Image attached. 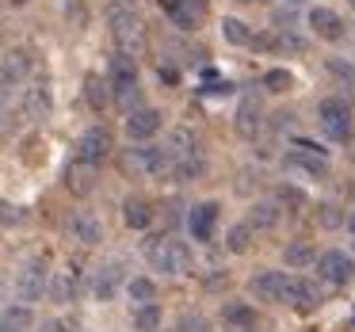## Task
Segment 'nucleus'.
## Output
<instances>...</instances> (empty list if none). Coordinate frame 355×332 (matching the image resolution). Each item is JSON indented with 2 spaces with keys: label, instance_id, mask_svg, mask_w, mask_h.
<instances>
[{
  "label": "nucleus",
  "instance_id": "nucleus-1",
  "mask_svg": "<svg viewBox=\"0 0 355 332\" xmlns=\"http://www.w3.org/2000/svg\"><path fill=\"white\" fill-rule=\"evenodd\" d=\"M107 24H111V39H115L119 54H126V58L141 54V46H146V19H141L134 0H111Z\"/></svg>",
  "mask_w": 355,
  "mask_h": 332
},
{
  "label": "nucleus",
  "instance_id": "nucleus-2",
  "mask_svg": "<svg viewBox=\"0 0 355 332\" xmlns=\"http://www.w3.org/2000/svg\"><path fill=\"white\" fill-rule=\"evenodd\" d=\"M119 164H123L126 176H153V180L172 176V161L164 153V146H149V141H138V146L123 149Z\"/></svg>",
  "mask_w": 355,
  "mask_h": 332
},
{
  "label": "nucleus",
  "instance_id": "nucleus-3",
  "mask_svg": "<svg viewBox=\"0 0 355 332\" xmlns=\"http://www.w3.org/2000/svg\"><path fill=\"white\" fill-rule=\"evenodd\" d=\"M146 256H149V263H153L157 271H164V275H180V271H187V263H191L187 245L176 241L172 233H157V237H149Z\"/></svg>",
  "mask_w": 355,
  "mask_h": 332
},
{
  "label": "nucleus",
  "instance_id": "nucleus-4",
  "mask_svg": "<svg viewBox=\"0 0 355 332\" xmlns=\"http://www.w3.org/2000/svg\"><path fill=\"white\" fill-rule=\"evenodd\" d=\"M317 123H321V134L329 141H347L352 138V107H347V100H336V96L321 100Z\"/></svg>",
  "mask_w": 355,
  "mask_h": 332
},
{
  "label": "nucleus",
  "instance_id": "nucleus-5",
  "mask_svg": "<svg viewBox=\"0 0 355 332\" xmlns=\"http://www.w3.org/2000/svg\"><path fill=\"white\" fill-rule=\"evenodd\" d=\"M107 85H111V100H119L123 107H130L138 100V65H134V58H126V54L111 58Z\"/></svg>",
  "mask_w": 355,
  "mask_h": 332
},
{
  "label": "nucleus",
  "instance_id": "nucleus-6",
  "mask_svg": "<svg viewBox=\"0 0 355 332\" xmlns=\"http://www.w3.org/2000/svg\"><path fill=\"white\" fill-rule=\"evenodd\" d=\"M291 286H294V275H286V271H260V275L248 279V294L256 302H286Z\"/></svg>",
  "mask_w": 355,
  "mask_h": 332
},
{
  "label": "nucleus",
  "instance_id": "nucleus-7",
  "mask_svg": "<svg viewBox=\"0 0 355 332\" xmlns=\"http://www.w3.org/2000/svg\"><path fill=\"white\" fill-rule=\"evenodd\" d=\"M317 271H321L324 283L344 286V283H352V279H355V260L347 252H340V248H329V252L317 256Z\"/></svg>",
  "mask_w": 355,
  "mask_h": 332
},
{
  "label": "nucleus",
  "instance_id": "nucleus-8",
  "mask_svg": "<svg viewBox=\"0 0 355 332\" xmlns=\"http://www.w3.org/2000/svg\"><path fill=\"white\" fill-rule=\"evenodd\" d=\"M111 134L103 130V126H92V130H85L80 134V141H77V161H85V164H103L111 157Z\"/></svg>",
  "mask_w": 355,
  "mask_h": 332
},
{
  "label": "nucleus",
  "instance_id": "nucleus-9",
  "mask_svg": "<svg viewBox=\"0 0 355 332\" xmlns=\"http://www.w3.org/2000/svg\"><path fill=\"white\" fill-rule=\"evenodd\" d=\"M291 164L309 176H324L329 172V149L313 146V141H294L291 146Z\"/></svg>",
  "mask_w": 355,
  "mask_h": 332
},
{
  "label": "nucleus",
  "instance_id": "nucleus-10",
  "mask_svg": "<svg viewBox=\"0 0 355 332\" xmlns=\"http://www.w3.org/2000/svg\"><path fill=\"white\" fill-rule=\"evenodd\" d=\"M35 69V58L27 46H12L8 54L0 58V85H19V80H27Z\"/></svg>",
  "mask_w": 355,
  "mask_h": 332
},
{
  "label": "nucleus",
  "instance_id": "nucleus-11",
  "mask_svg": "<svg viewBox=\"0 0 355 332\" xmlns=\"http://www.w3.org/2000/svg\"><path fill=\"white\" fill-rule=\"evenodd\" d=\"M46 286H50L46 268H42V263H27V268L16 275V298L31 306V302H39L42 294H46Z\"/></svg>",
  "mask_w": 355,
  "mask_h": 332
},
{
  "label": "nucleus",
  "instance_id": "nucleus-12",
  "mask_svg": "<svg viewBox=\"0 0 355 332\" xmlns=\"http://www.w3.org/2000/svg\"><path fill=\"white\" fill-rule=\"evenodd\" d=\"M164 153H168L172 164H184L191 157H199V138H195L191 126H172L168 141H164Z\"/></svg>",
  "mask_w": 355,
  "mask_h": 332
},
{
  "label": "nucleus",
  "instance_id": "nucleus-13",
  "mask_svg": "<svg viewBox=\"0 0 355 332\" xmlns=\"http://www.w3.org/2000/svg\"><path fill=\"white\" fill-rule=\"evenodd\" d=\"M218 214H222V207H218L214 199L191 207V214H187V229H191V237H195V241H210V237H214Z\"/></svg>",
  "mask_w": 355,
  "mask_h": 332
},
{
  "label": "nucleus",
  "instance_id": "nucleus-14",
  "mask_svg": "<svg viewBox=\"0 0 355 332\" xmlns=\"http://www.w3.org/2000/svg\"><path fill=\"white\" fill-rule=\"evenodd\" d=\"M65 233H69V241H77V245H100L103 241V225L96 222L88 210H77V214H69V222H65Z\"/></svg>",
  "mask_w": 355,
  "mask_h": 332
},
{
  "label": "nucleus",
  "instance_id": "nucleus-15",
  "mask_svg": "<svg viewBox=\"0 0 355 332\" xmlns=\"http://www.w3.org/2000/svg\"><path fill=\"white\" fill-rule=\"evenodd\" d=\"M306 24H309V31H313L317 39H324V42H340V39H344V19H340L332 8H309Z\"/></svg>",
  "mask_w": 355,
  "mask_h": 332
},
{
  "label": "nucleus",
  "instance_id": "nucleus-16",
  "mask_svg": "<svg viewBox=\"0 0 355 332\" xmlns=\"http://www.w3.org/2000/svg\"><path fill=\"white\" fill-rule=\"evenodd\" d=\"M50 107H54L50 85L46 80H35V85L24 92V115L31 119V123H42V119H50Z\"/></svg>",
  "mask_w": 355,
  "mask_h": 332
},
{
  "label": "nucleus",
  "instance_id": "nucleus-17",
  "mask_svg": "<svg viewBox=\"0 0 355 332\" xmlns=\"http://www.w3.org/2000/svg\"><path fill=\"white\" fill-rule=\"evenodd\" d=\"M233 126H237L241 138H256L263 126V107L256 96H245V100L237 103V115H233Z\"/></svg>",
  "mask_w": 355,
  "mask_h": 332
},
{
  "label": "nucleus",
  "instance_id": "nucleus-18",
  "mask_svg": "<svg viewBox=\"0 0 355 332\" xmlns=\"http://www.w3.org/2000/svg\"><path fill=\"white\" fill-rule=\"evenodd\" d=\"M157 130H161V111L157 107L130 111V119H126V134H130V141H149Z\"/></svg>",
  "mask_w": 355,
  "mask_h": 332
},
{
  "label": "nucleus",
  "instance_id": "nucleus-19",
  "mask_svg": "<svg viewBox=\"0 0 355 332\" xmlns=\"http://www.w3.org/2000/svg\"><path fill=\"white\" fill-rule=\"evenodd\" d=\"M222 321L230 324L233 332H256L260 329V317H256L252 306H245V302H233V306L222 309Z\"/></svg>",
  "mask_w": 355,
  "mask_h": 332
},
{
  "label": "nucleus",
  "instance_id": "nucleus-20",
  "mask_svg": "<svg viewBox=\"0 0 355 332\" xmlns=\"http://www.w3.org/2000/svg\"><path fill=\"white\" fill-rule=\"evenodd\" d=\"M321 302H324V290H321V286H317V283H309V279H294L286 306H298V309H317Z\"/></svg>",
  "mask_w": 355,
  "mask_h": 332
},
{
  "label": "nucleus",
  "instance_id": "nucleus-21",
  "mask_svg": "<svg viewBox=\"0 0 355 332\" xmlns=\"http://www.w3.org/2000/svg\"><path fill=\"white\" fill-rule=\"evenodd\" d=\"M65 187L73 195H88L96 187V164H85V161H73L65 168Z\"/></svg>",
  "mask_w": 355,
  "mask_h": 332
},
{
  "label": "nucleus",
  "instance_id": "nucleus-22",
  "mask_svg": "<svg viewBox=\"0 0 355 332\" xmlns=\"http://www.w3.org/2000/svg\"><path fill=\"white\" fill-rule=\"evenodd\" d=\"M279 199H260V202H252V207H248V218L245 222L252 225V229H275L279 225Z\"/></svg>",
  "mask_w": 355,
  "mask_h": 332
},
{
  "label": "nucleus",
  "instance_id": "nucleus-23",
  "mask_svg": "<svg viewBox=\"0 0 355 332\" xmlns=\"http://www.w3.org/2000/svg\"><path fill=\"white\" fill-rule=\"evenodd\" d=\"M123 222L130 225V229H149V222H153V207H149V199L130 195V199L123 202Z\"/></svg>",
  "mask_w": 355,
  "mask_h": 332
},
{
  "label": "nucleus",
  "instance_id": "nucleus-24",
  "mask_svg": "<svg viewBox=\"0 0 355 332\" xmlns=\"http://www.w3.org/2000/svg\"><path fill=\"white\" fill-rule=\"evenodd\" d=\"M164 12H168V19L180 27V31H191V27L199 24V8L187 4V0H164Z\"/></svg>",
  "mask_w": 355,
  "mask_h": 332
},
{
  "label": "nucleus",
  "instance_id": "nucleus-25",
  "mask_svg": "<svg viewBox=\"0 0 355 332\" xmlns=\"http://www.w3.org/2000/svg\"><path fill=\"white\" fill-rule=\"evenodd\" d=\"M46 294H50V302L65 306V302H73V298H77V279H73L69 271H58V275H50Z\"/></svg>",
  "mask_w": 355,
  "mask_h": 332
},
{
  "label": "nucleus",
  "instance_id": "nucleus-26",
  "mask_svg": "<svg viewBox=\"0 0 355 332\" xmlns=\"http://www.w3.org/2000/svg\"><path fill=\"white\" fill-rule=\"evenodd\" d=\"M222 35H225V42H230V46H252V39H256V35L248 31L245 19H233V16L222 19Z\"/></svg>",
  "mask_w": 355,
  "mask_h": 332
},
{
  "label": "nucleus",
  "instance_id": "nucleus-27",
  "mask_svg": "<svg viewBox=\"0 0 355 332\" xmlns=\"http://www.w3.org/2000/svg\"><path fill=\"white\" fill-rule=\"evenodd\" d=\"M283 263L286 268H309V263H317V252L306 245V241H294V245L283 248Z\"/></svg>",
  "mask_w": 355,
  "mask_h": 332
},
{
  "label": "nucleus",
  "instance_id": "nucleus-28",
  "mask_svg": "<svg viewBox=\"0 0 355 332\" xmlns=\"http://www.w3.org/2000/svg\"><path fill=\"white\" fill-rule=\"evenodd\" d=\"M126 294H130L138 306H153V302H157V283H153V279H146V275H138V279L126 283Z\"/></svg>",
  "mask_w": 355,
  "mask_h": 332
},
{
  "label": "nucleus",
  "instance_id": "nucleus-29",
  "mask_svg": "<svg viewBox=\"0 0 355 332\" xmlns=\"http://www.w3.org/2000/svg\"><path fill=\"white\" fill-rule=\"evenodd\" d=\"M225 248H230V252H248V248H252V225L248 222H241V225H233L230 233H225Z\"/></svg>",
  "mask_w": 355,
  "mask_h": 332
},
{
  "label": "nucleus",
  "instance_id": "nucleus-30",
  "mask_svg": "<svg viewBox=\"0 0 355 332\" xmlns=\"http://www.w3.org/2000/svg\"><path fill=\"white\" fill-rule=\"evenodd\" d=\"M85 96H88V103H92V111H103L111 103V85H103L100 77H88L85 80Z\"/></svg>",
  "mask_w": 355,
  "mask_h": 332
},
{
  "label": "nucleus",
  "instance_id": "nucleus-31",
  "mask_svg": "<svg viewBox=\"0 0 355 332\" xmlns=\"http://www.w3.org/2000/svg\"><path fill=\"white\" fill-rule=\"evenodd\" d=\"M263 88L268 92H275V96H286L294 88V73H286V69H268L263 73Z\"/></svg>",
  "mask_w": 355,
  "mask_h": 332
},
{
  "label": "nucleus",
  "instance_id": "nucleus-32",
  "mask_svg": "<svg viewBox=\"0 0 355 332\" xmlns=\"http://www.w3.org/2000/svg\"><path fill=\"white\" fill-rule=\"evenodd\" d=\"M134 329L138 332H157L161 329V309L157 306H138V313H134Z\"/></svg>",
  "mask_w": 355,
  "mask_h": 332
},
{
  "label": "nucleus",
  "instance_id": "nucleus-33",
  "mask_svg": "<svg viewBox=\"0 0 355 332\" xmlns=\"http://www.w3.org/2000/svg\"><path fill=\"white\" fill-rule=\"evenodd\" d=\"M0 321H8V324H16V329H24V332H27V329H31L35 317H31V309H27V306H8Z\"/></svg>",
  "mask_w": 355,
  "mask_h": 332
},
{
  "label": "nucleus",
  "instance_id": "nucleus-34",
  "mask_svg": "<svg viewBox=\"0 0 355 332\" xmlns=\"http://www.w3.org/2000/svg\"><path fill=\"white\" fill-rule=\"evenodd\" d=\"M115 286H119V275H115V268H103V275L96 279V298H100V302H107L111 294H115Z\"/></svg>",
  "mask_w": 355,
  "mask_h": 332
},
{
  "label": "nucleus",
  "instance_id": "nucleus-35",
  "mask_svg": "<svg viewBox=\"0 0 355 332\" xmlns=\"http://www.w3.org/2000/svg\"><path fill=\"white\" fill-rule=\"evenodd\" d=\"M329 69H332V73H336V77H340V80H344V85H347V88H355V69H352V65H344V62H332V65H329Z\"/></svg>",
  "mask_w": 355,
  "mask_h": 332
},
{
  "label": "nucleus",
  "instance_id": "nucleus-36",
  "mask_svg": "<svg viewBox=\"0 0 355 332\" xmlns=\"http://www.w3.org/2000/svg\"><path fill=\"white\" fill-rule=\"evenodd\" d=\"M19 218H24V214H19V210L12 207V202H0V225H16Z\"/></svg>",
  "mask_w": 355,
  "mask_h": 332
},
{
  "label": "nucleus",
  "instance_id": "nucleus-37",
  "mask_svg": "<svg viewBox=\"0 0 355 332\" xmlns=\"http://www.w3.org/2000/svg\"><path fill=\"white\" fill-rule=\"evenodd\" d=\"M180 329H184V332H207V321H202V317H184Z\"/></svg>",
  "mask_w": 355,
  "mask_h": 332
},
{
  "label": "nucleus",
  "instance_id": "nucleus-38",
  "mask_svg": "<svg viewBox=\"0 0 355 332\" xmlns=\"http://www.w3.org/2000/svg\"><path fill=\"white\" fill-rule=\"evenodd\" d=\"M46 332H77V329H73L69 321H50V324H46Z\"/></svg>",
  "mask_w": 355,
  "mask_h": 332
},
{
  "label": "nucleus",
  "instance_id": "nucleus-39",
  "mask_svg": "<svg viewBox=\"0 0 355 332\" xmlns=\"http://www.w3.org/2000/svg\"><path fill=\"white\" fill-rule=\"evenodd\" d=\"M0 332H24V329H16V324H8V321H0Z\"/></svg>",
  "mask_w": 355,
  "mask_h": 332
},
{
  "label": "nucleus",
  "instance_id": "nucleus-40",
  "mask_svg": "<svg viewBox=\"0 0 355 332\" xmlns=\"http://www.w3.org/2000/svg\"><path fill=\"white\" fill-rule=\"evenodd\" d=\"M187 4H195L199 12H207V0H187Z\"/></svg>",
  "mask_w": 355,
  "mask_h": 332
},
{
  "label": "nucleus",
  "instance_id": "nucleus-41",
  "mask_svg": "<svg viewBox=\"0 0 355 332\" xmlns=\"http://www.w3.org/2000/svg\"><path fill=\"white\" fill-rule=\"evenodd\" d=\"M27 0H8V8H24Z\"/></svg>",
  "mask_w": 355,
  "mask_h": 332
},
{
  "label": "nucleus",
  "instance_id": "nucleus-42",
  "mask_svg": "<svg viewBox=\"0 0 355 332\" xmlns=\"http://www.w3.org/2000/svg\"><path fill=\"white\" fill-rule=\"evenodd\" d=\"M347 229H352V233H355V214H352V218H347Z\"/></svg>",
  "mask_w": 355,
  "mask_h": 332
},
{
  "label": "nucleus",
  "instance_id": "nucleus-43",
  "mask_svg": "<svg viewBox=\"0 0 355 332\" xmlns=\"http://www.w3.org/2000/svg\"><path fill=\"white\" fill-rule=\"evenodd\" d=\"M286 4H291V8H298V4H302V0H286Z\"/></svg>",
  "mask_w": 355,
  "mask_h": 332
},
{
  "label": "nucleus",
  "instance_id": "nucleus-44",
  "mask_svg": "<svg viewBox=\"0 0 355 332\" xmlns=\"http://www.w3.org/2000/svg\"><path fill=\"white\" fill-rule=\"evenodd\" d=\"M347 4H352V8H355V0H347Z\"/></svg>",
  "mask_w": 355,
  "mask_h": 332
}]
</instances>
